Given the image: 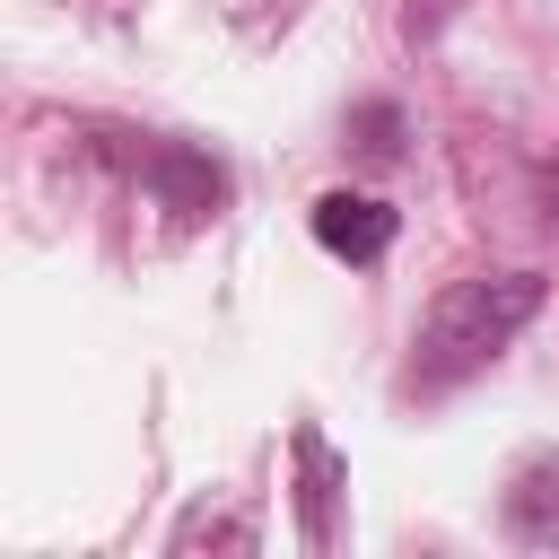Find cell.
I'll return each mask as SVG.
<instances>
[{
    "label": "cell",
    "mask_w": 559,
    "mask_h": 559,
    "mask_svg": "<svg viewBox=\"0 0 559 559\" xmlns=\"http://www.w3.org/2000/svg\"><path fill=\"white\" fill-rule=\"evenodd\" d=\"M542 297H550V280L542 271H480V280H454V288H437V306L419 314V332H411V367H402V393L411 402H445V393H463L533 314H542Z\"/></svg>",
    "instance_id": "6da1fadb"
},
{
    "label": "cell",
    "mask_w": 559,
    "mask_h": 559,
    "mask_svg": "<svg viewBox=\"0 0 559 559\" xmlns=\"http://www.w3.org/2000/svg\"><path fill=\"white\" fill-rule=\"evenodd\" d=\"M306 218H314V245H323L332 262H349V271H376V262L393 253V227H402L376 192H323Z\"/></svg>",
    "instance_id": "7a4b0ae2"
},
{
    "label": "cell",
    "mask_w": 559,
    "mask_h": 559,
    "mask_svg": "<svg viewBox=\"0 0 559 559\" xmlns=\"http://www.w3.org/2000/svg\"><path fill=\"white\" fill-rule=\"evenodd\" d=\"M507 533H515V542H550V533H559V472H550V463H533V472L515 480Z\"/></svg>",
    "instance_id": "3957f363"
},
{
    "label": "cell",
    "mask_w": 559,
    "mask_h": 559,
    "mask_svg": "<svg viewBox=\"0 0 559 559\" xmlns=\"http://www.w3.org/2000/svg\"><path fill=\"white\" fill-rule=\"evenodd\" d=\"M297 463H306V542L323 550V542H332V445L306 428V437H297Z\"/></svg>",
    "instance_id": "277c9868"
},
{
    "label": "cell",
    "mask_w": 559,
    "mask_h": 559,
    "mask_svg": "<svg viewBox=\"0 0 559 559\" xmlns=\"http://www.w3.org/2000/svg\"><path fill=\"white\" fill-rule=\"evenodd\" d=\"M463 9H472V0H411V9H402V35H411V44H437Z\"/></svg>",
    "instance_id": "5b68a950"
},
{
    "label": "cell",
    "mask_w": 559,
    "mask_h": 559,
    "mask_svg": "<svg viewBox=\"0 0 559 559\" xmlns=\"http://www.w3.org/2000/svg\"><path fill=\"white\" fill-rule=\"evenodd\" d=\"M393 131H402V114H393V105H367V114H358V148H367V157H393V148H402Z\"/></svg>",
    "instance_id": "8992f818"
}]
</instances>
